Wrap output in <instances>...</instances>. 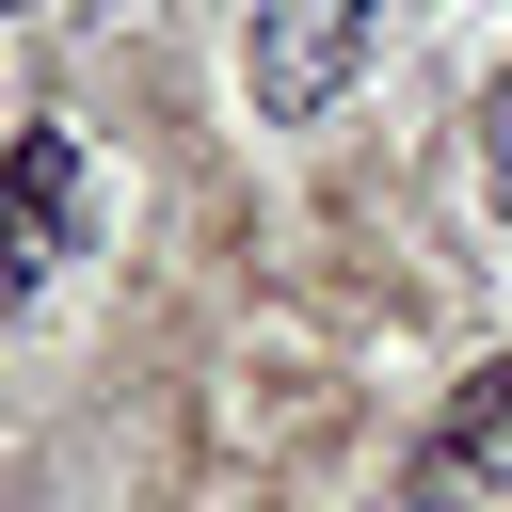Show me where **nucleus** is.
I'll use <instances>...</instances> for the list:
<instances>
[{
  "label": "nucleus",
  "mask_w": 512,
  "mask_h": 512,
  "mask_svg": "<svg viewBox=\"0 0 512 512\" xmlns=\"http://www.w3.org/2000/svg\"><path fill=\"white\" fill-rule=\"evenodd\" d=\"M368 16H384V0H256V32H240L256 112H272V128H320V112L352 96V64H368Z\"/></svg>",
  "instance_id": "1"
},
{
  "label": "nucleus",
  "mask_w": 512,
  "mask_h": 512,
  "mask_svg": "<svg viewBox=\"0 0 512 512\" xmlns=\"http://www.w3.org/2000/svg\"><path fill=\"white\" fill-rule=\"evenodd\" d=\"M64 240H80V128H16V160H0V288H32Z\"/></svg>",
  "instance_id": "2"
},
{
  "label": "nucleus",
  "mask_w": 512,
  "mask_h": 512,
  "mask_svg": "<svg viewBox=\"0 0 512 512\" xmlns=\"http://www.w3.org/2000/svg\"><path fill=\"white\" fill-rule=\"evenodd\" d=\"M448 464H464V480H512V352L464 368V400H448Z\"/></svg>",
  "instance_id": "3"
},
{
  "label": "nucleus",
  "mask_w": 512,
  "mask_h": 512,
  "mask_svg": "<svg viewBox=\"0 0 512 512\" xmlns=\"http://www.w3.org/2000/svg\"><path fill=\"white\" fill-rule=\"evenodd\" d=\"M480 176H496V208H512V96L480 112Z\"/></svg>",
  "instance_id": "4"
},
{
  "label": "nucleus",
  "mask_w": 512,
  "mask_h": 512,
  "mask_svg": "<svg viewBox=\"0 0 512 512\" xmlns=\"http://www.w3.org/2000/svg\"><path fill=\"white\" fill-rule=\"evenodd\" d=\"M0 16H16V0H0Z\"/></svg>",
  "instance_id": "5"
}]
</instances>
